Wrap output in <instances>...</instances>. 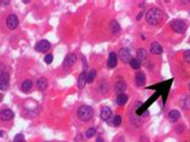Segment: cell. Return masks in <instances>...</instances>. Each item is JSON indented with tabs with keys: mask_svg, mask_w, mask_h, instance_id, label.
<instances>
[{
	"mask_svg": "<svg viewBox=\"0 0 190 142\" xmlns=\"http://www.w3.org/2000/svg\"><path fill=\"white\" fill-rule=\"evenodd\" d=\"M146 19H147L148 24H151V25H157V24L160 22V19H161V11H160L158 7L151 9V10L147 12Z\"/></svg>",
	"mask_w": 190,
	"mask_h": 142,
	"instance_id": "6da1fadb",
	"label": "cell"
},
{
	"mask_svg": "<svg viewBox=\"0 0 190 142\" xmlns=\"http://www.w3.org/2000/svg\"><path fill=\"white\" fill-rule=\"evenodd\" d=\"M77 116H78V118L82 120V122H88L89 119H92L93 118V116H94V111H93V109L90 106H86V105H83V106H81L79 109H78V111H77Z\"/></svg>",
	"mask_w": 190,
	"mask_h": 142,
	"instance_id": "7a4b0ae2",
	"label": "cell"
},
{
	"mask_svg": "<svg viewBox=\"0 0 190 142\" xmlns=\"http://www.w3.org/2000/svg\"><path fill=\"white\" fill-rule=\"evenodd\" d=\"M171 28L178 34H183L187 30V23L180 19H173L171 22Z\"/></svg>",
	"mask_w": 190,
	"mask_h": 142,
	"instance_id": "3957f363",
	"label": "cell"
},
{
	"mask_svg": "<svg viewBox=\"0 0 190 142\" xmlns=\"http://www.w3.org/2000/svg\"><path fill=\"white\" fill-rule=\"evenodd\" d=\"M118 57H119V59L124 64H129V63H130V60H131L130 52H129L128 48H120L119 52H118Z\"/></svg>",
	"mask_w": 190,
	"mask_h": 142,
	"instance_id": "277c9868",
	"label": "cell"
},
{
	"mask_svg": "<svg viewBox=\"0 0 190 142\" xmlns=\"http://www.w3.org/2000/svg\"><path fill=\"white\" fill-rule=\"evenodd\" d=\"M76 60H77V57L76 54H73V53H70V54H67L64 59V62H63V66H64V69H70V67L76 63Z\"/></svg>",
	"mask_w": 190,
	"mask_h": 142,
	"instance_id": "5b68a950",
	"label": "cell"
},
{
	"mask_svg": "<svg viewBox=\"0 0 190 142\" xmlns=\"http://www.w3.org/2000/svg\"><path fill=\"white\" fill-rule=\"evenodd\" d=\"M6 26L11 30L16 29L18 26V17L16 15H10L7 18H6Z\"/></svg>",
	"mask_w": 190,
	"mask_h": 142,
	"instance_id": "8992f818",
	"label": "cell"
},
{
	"mask_svg": "<svg viewBox=\"0 0 190 142\" xmlns=\"http://www.w3.org/2000/svg\"><path fill=\"white\" fill-rule=\"evenodd\" d=\"M9 79H10V76L7 72H3V75L0 76V89L3 92L9 89Z\"/></svg>",
	"mask_w": 190,
	"mask_h": 142,
	"instance_id": "52a82bcc",
	"label": "cell"
},
{
	"mask_svg": "<svg viewBox=\"0 0 190 142\" xmlns=\"http://www.w3.org/2000/svg\"><path fill=\"white\" fill-rule=\"evenodd\" d=\"M51 48V43L47 40H41L35 45V50L39 52H47Z\"/></svg>",
	"mask_w": 190,
	"mask_h": 142,
	"instance_id": "ba28073f",
	"label": "cell"
},
{
	"mask_svg": "<svg viewBox=\"0 0 190 142\" xmlns=\"http://www.w3.org/2000/svg\"><path fill=\"white\" fill-rule=\"evenodd\" d=\"M13 112L10 110V109H3L0 111V119L4 120V122H7V120H11L13 118Z\"/></svg>",
	"mask_w": 190,
	"mask_h": 142,
	"instance_id": "9c48e42d",
	"label": "cell"
},
{
	"mask_svg": "<svg viewBox=\"0 0 190 142\" xmlns=\"http://www.w3.org/2000/svg\"><path fill=\"white\" fill-rule=\"evenodd\" d=\"M125 89H126V83L123 79H118L116 82V84H114V92L119 95V94H124Z\"/></svg>",
	"mask_w": 190,
	"mask_h": 142,
	"instance_id": "30bf717a",
	"label": "cell"
},
{
	"mask_svg": "<svg viewBox=\"0 0 190 142\" xmlns=\"http://www.w3.org/2000/svg\"><path fill=\"white\" fill-rule=\"evenodd\" d=\"M100 117L102 120L108 122V119L112 117V111H111L110 107H107V106L102 107V109H101V112H100Z\"/></svg>",
	"mask_w": 190,
	"mask_h": 142,
	"instance_id": "8fae6325",
	"label": "cell"
},
{
	"mask_svg": "<svg viewBox=\"0 0 190 142\" xmlns=\"http://www.w3.org/2000/svg\"><path fill=\"white\" fill-rule=\"evenodd\" d=\"M117 63H118V57H117V54H116L114 52H111L110 56H108V63H107L108 67H110V69H113V67L117 66Z\"/></svg>",
	"mask_w": 190,
	"mask_h": 142,
	"instance_id": "7c38bea8",
	"label": "cell"
},
{
	"mask_svg": "<svg viewBox=\"0 0 190 142\" xmlns=\"http://www.w3.org/2000/svg\"><path fill=\"white\" fill-rule=\"evenodd\" d=\"M179 118H180V113L177 110H172V111L168 112V119H170V122H172V123H176Z\"/></svg>",
	"mask_w": 190,
	"mask_h": 142,
	"instance_id": "4fadbf2b",
	"label": "cell"
},
{
	"mask_svg": "<svg viewBox=\"0 0 190 142\" xmlns=\"http://www.w3.org/2000/svg\"><path fill=\"white\" fill-rule=\"evenodd\" d=\"M136 56H137V59H138V62H140V63H141V62H145V60H147V57H148L147 51L143 50V48H138L137 52H136Z\"/></svg>",
	"mask_w": 190,
	"mask_h": 142,
	"instance_id": "5bb4252c",
	"label": "cell"
},
{
	"mask_svg": "<svg viewBox=\"0 0 190 142\" xmlns=\"http://www.w3.org/2000/svg\"><path fill=\"white\" fill-rule=\"evenodd\" d=\"M86 82H87V72H86V70H84V71L79 75V77H78L77 86H78L79 89H82V88L86 86Z\"/></svg>",
	"mask_w": 190,
	"mask_h": 142,
	"instance_id": "9a60e30c",
	"label": "cell"
},
{
	"mask_svg": "<svg viewBox=\"0 0 190 142\" xmlns=\"http://www.w3.org/2000/svg\"><path fill=\"white\" fill-rule=\"evenodd\" d=\"M151 52L153 54H161L162 53V47L158 42H153L151 45Z\"/></svg>",
	"mask_w": 190,
	"mask_h": 142,
	"instance_id": "2e32d148",
	"label": "cell"
},
{
	"mask_svg": "<svg viewBox=\"0 0 190 142\" xmlns=\"http://www.w3.org/2000/svg\"><path fill=\"white\" fill-rule=\"evenodd\" d=\"M31 87H33V82H31V79H25L24 82L22 83L21 89H22V92H24V93H28V92H30Z\"/></svg>",
	"mask_w": 190,
	"mask_h": 142,
	"instance_id": "e0dca14e",
	"label": "cell"
},
{
	"mask_svg": "<svg viewBox=\"0 0 190 142\" xmlns=\"http://www.w3.org/2000/svg\"><path fill=\"white\" fill-rule=\"evenodd\" d=\"M135 79H136V84L137 86H143L146 82V77L142 72H137L136 76H135Z\"/></svg>",
	"mask_w": 190,
	"mask_h": 142,
	"instance_id": "ac0fdd59",
	"label": "cell"
},
{
	"mask_svg": "<svg viewBox=\"0 0 190 142\" xmlns=\"http://www.w3.org/2000/svg\"><path fill=\"white\" fill-rule=\"evenodd\" d=\"M110 29H111V31L113 34H118L120 31V25H119V23L117 21H112L110 23Z\"/></svg>",
	"mask_w": 190,
	"mask_h": 142,
	"instance_id": "d6986e66",
	"label": "cell"
},
{
	"mask_svg": "<svg viewBox=\"0 0 190 142\" xmlns=\"http://www.w3.org/2000/svg\"><path fill=\"white\" fill-rule=\"evenodd\" d=\"M128 99L129 98H128L126 94H119L118 98H117V104L120 105V106H123V105H125L128 103Z\"/></svg>",
	"mask_w": 190,
	"mask_h": 142,
	"instance_id": "ffe728a7",
	"label": "cell"
},
{
	"mask_svg": "<svg viewBox=\"0 0 190 142\" xmlns=\"http://www.w3.org/2000/svg\"><path fill=\"white\" fill-rule=\"evenodd\" d=\"M37 87H39L40 90H45L47 88V79L45 77H41L37 81Z\"/></svg>",
	"mask_w": 190,
	"mask_h": 142,
	"instance_id": "44dd1931",
	"label": "cell"
},
{
	"mask_svg": "<svg viewBox=\"0 0 190 142\" xmlns=\"http://www.w3.org/2000/svg\"><path fill=\"white\" fill-rule=\"evenodd\" d=\"M130 66L132 67V69H135V70H138L140 67H141V63L138 62V59L137 58H131V60H130Z\"/></svg>",
	"mask_w": 190,
	"mask_h": 142,
	"instance_id": "7402d4cb",
	"label": "cell"
},
{
	"mask_svg": "<svg viewBox=\"0 0 190 142\" xmlns=\"http://www.w3.org/2000/svg\"><path fill=\"white\" fill-rule=\"evenodd\" d=\"M95 77H96V71H95V70H90L89 73L87 75V83H93Z\"/></svg>",
	"mask_w": 190,
	"mask_h": 142,
	"instance_id": "603a6c76",
	"label": "cell"
},
{
	"mask_svg": "<svg viewBox=\"0 0 190 142\" xmlns=\"http://www.w3.org/2000/svg\"><path fill=\"white\" fill-rule=\"evenodd\" d=\"M95 134H96V130H95V128H90V129H88V130L86 131V137H87V139L94 137Z\"/></svg>",
	"mask_w": 190,
	"mask_h": 142,
	"instance_id": "cb8c5ba5",
	"label": "cell"
},
{
	"mask_svg": "<svg viewBox=\"0 0 190 142\" xmlns=\"http://www.w3.org/2000/svg\"><path fill=\"white\" fill-rule=\"evenodd\" d=\"M182 106L184 107L185 110L190 109V96H185L184 99L182 100Z\"/></svg>",
	"mask_w": 190,
	"mask_h": 142,
	"instance_id": "d4e9b609",
	"label": "cell"
},
{
	"mask_svg": "<svg viewBox=\"0 0 190 142\" xmlns=\"http://www.w3.org/2000/svg\"><path fill=\"white\" fill-rule=\"evenodd\" d=\"M120 123H121V117H120V116H114V118H113V120H112V124H113L114 126H119Z\"/></svg>",
	"mask_w": 190,
	"mask_h": 142,
	"instance_id": "484cf974",
	"label": "cell"
},
{
	"mask_svg": "<svg viewBox=\"0 0 190 142\" xmlns=\"http://www.w3.org/2000/svg\"><path fill=\"white\" fill-rule=\"evenodd\" d=\"M53 62V56L52 54H47L46 57H45V63L46 64H51Z\"/></svg>",
	"mask_w": 190,
	"mask_h": 142,
	"instance_id": "4316f807",
	"label": "cell"
},
{
	"mask_svg": "<svg viewBox=\"0 0 190 142\" xmlns=\"http://www.w3.org/2000/svg\"><path fill=\"white\" fill-rule=\"evenodd\" d=\"M183 57H184V60H185V62H188V63L190 64V50L185 51V52H184V56H183Z\"/></svg>",
	"mask_w": 190,
	"mask_h": 142,
	"instance_id": "83f0119b",
	"label": "cell"
},
{
	"mask_svg": "<svg viewBox=\"0 0 190 142\" xmlns=\"http://www.w3.org/2000/svg\"><path fill=\"white\" fill-rule=\"evenodd\" d=\"M3 72H5V66L3 63H0V76L3 75Z\"/></svg>",
	"mask_w": 190,
	"mask_h": 142,
	"instance_id": "f1b7e54d",
	"label": "cell"
},
{
	"mask_svg": "<svg viewBox=\"0 0 190 142\" xmlns=\"http://www.w3.org/2000/svg\"><path fill=\"white\" fill-rule=\"evenodd\" d=\"M22 140H23V135H22V134L17 135V136H16V139H15V141H22Z\"/></svg>",
	"mask_w": 190,
	"mask_h": 142,
	"instance_id": "f546056e",
	"label": "cell"
},
{
	"mask_svg": "<svg viewBox=\"0 0 190 142\" xmlns=\"http://www.w3.org/2000/svg\"><path fill=\"white\" fill-rule=\"evenodd\" d=\"M96 142H104V141H102V137H98V139H96Z\"/></svg>",
	"mask_w": 190,
	"mask_h": 142,
	"instance_id": "4dcf8cb0",
	"label": "cell"
},
{
	"mask_svg": "<svg viewBox=\"0 0 190 142\" xmlns=\"http://www.w3.org/2000/svg\"><path fill=\"white\" fill-rule=\"evenodd\" d=\"M142 13H143V12H140V13H138V16H137V19H140V18L142 17Z\"/></svg>",
	"mask_w": 190,
	"mask_h": 142,
	"instance_id": "1f68e13d",
	"label": "cell"
},
{
	"mask_svg": "<svg viewBox=\"0 0 190 142\" xmlns=\"http://www.w3.org/2000/svg\"><path fill=\"white\" fill-rule=\"evenodd\" d=\"M3 98H4V95H3V94H0V103H1V100H3Z\"/></svg>",
	"mask_w": 190,
	"mask_h": 142,
	"instance_id": "d6a6232c",
	"label": "cell"
},
{
	"mask_svg": "<svg viewBox=\"0 0 190 142\" xmlns=\"http://www.w3.org/2000/svg\"><path fill=\"white\" fill-rule=\"evenodd\" d=\"M4 135H5L4 131H0V136H4Z\"/></svg>",
	"mask_w": 190,
	"mask_h": 142,
	"instance_id": "836d02e7",
	"label": "cell"
},
{
	"mask_svg": "<svg viewBox=\"0 0 190 142\" xmlns=\"http://www.w3.org/2000/svg\"><path fill=\"white\" fill-rule=\"evenodd\" d=\"M15 142H25V141H23V140H22V141H15Z\"/></svg>",
	"mask_w": 190,
	"mask_h": 142,
	"instance_id": "e575fe53",
	"label": "cell"
},
{
	"mask_svg": "<svg viewBox=\"0 0 190 142\" xmlns=\"http://www.w3.org/2000/svg\"><path fill=\"white\" fill-rule=\"evenodd\" d=\"M189 89H190V83H189Z\"/></svg>",
	"mask_w": 190,
	"mask_h": 142,
	"instance_id": "d590c367",
	"label": "cell"
}]
</instances>
